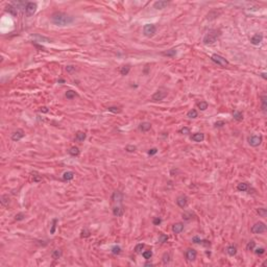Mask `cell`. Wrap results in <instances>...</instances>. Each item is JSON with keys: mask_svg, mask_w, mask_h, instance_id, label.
I'll list each match as a JSON object with an SVG mask.
<instances>
[{"mask_svg": "<svg viewBox=\"0 0 267 267\" xmlns=\"http://www.w3.org/2000/svg\"><path fill=\"white\" fill-rule=\"evenodd\" d=\"M51 22L56 26H67L74 22V17L63 12H55L51 15Z\"/></svg>", "mask_w": 267, "mask_h": 267, "instance_id": "1", "label": "cell"}, {"mask_svg": "<svg viewBox=\"0 0 267 267\" xmlns=\"http://www.w3.org/2000/svg\"><path fill=\"white\" fill-rule=\"evenodd\" d=\"M219 36H220V34H219L218 30H215V29L210 30V31L205 36L203 42H204V44H206V45H212V44H214V43L217 41V39L219 38Z\"/></svg>", "mask_w": 267, "mask_h": 267, "instance_id": "2", "label": "cell"}, {"mask_svg": "<svg viewBox=\"0 0 267 267\" xmlns=\"http://www.w3.org/2000/svg\"><path fill=\"white\" fill-rule=\"evenodd\" d=\"M211 59H212L215 64H217V65H219V66H221V67H226V66L229 65V61H228L225 57H223V56H221V55H219V54H216V53L211 56Z\"/></svg>", "mask_w": 267, "mask_h": 267, "instance_id": "3", "label": "cell"}, {"mask_svg": "<svg viewBox=\"0 0 267 267\" xmlns=\"http://www.w3.org/2000/svg\"><path fill=\"white\" fill-rule=\"evenodd\" d=\"M157 32V27L153 24H146L143 27V34L147 37V38H151L156 35Z\"/></svg>", "mask_w": 267, "mask_h": 267, "instance_id": "4", "label": "cell"}, {"mask_svg": "<svg viewBox=\"0 0 267 267\" xmlns=\"http://www.w3.org/2000/svg\"><path fill=\"white\" fill-rule=\"evenodd\" d=\"M250 231H251L252 234H262V233L266 232V224H265L264 222L259 221V222L255 223V224L251 226V230H250Z\"/></svg>", "mask_w": 267, "mask_h": 267, "instance_id": "5", "label": "cell"}, {"mask_svg": "<svg viewBox=\"0 0 267 267\" xmlns=\"http://www.w3.org/2000/svg\"><path fill=\"white\" fill-rule=\"evenodd\" d=\"M248 144L252 147H257L259 146L261 143H262V137L261 136H257V135H252V136H249L248 139Z\"/></svg>", "mask_w": 267, "mask_h": 267, "instance_id": "6", "label": "cell"}, {"mask_svg": "<svg viewBox=\"0 0 267 267\" xmlns=\"http://www.w3.org/2000/svg\"><path fill=\"white\" fill-rule=\"evenodd\" d=\"M37 9H38V5L36 2H27L25 5V13L28 17H30L36 13Z\"/></svg>", "mask_w": 267, "mask_h": 267, "instance_id": "7", "label": "cell"}, {"mask_svg": "<svg viewBox=\"0 0 267 267\" xmlns=\"http://www.w3.org/2000/svg\"><path fill=\"white\" fill-rule=\"evenodd\" d=\"M166 96H167V92H166V91H157V92L151 96V100H153V101H161V100H163Z\"/></svg>", "mask_w": 267, "mask_h": 267, "instance_id": "8", "label": "cell"}, {"mask_svg": "<svg viewBox=\"0 0 267 267\" xmlns=\"http://www.w3.org/2000/svg\"><path fill=\"white\" fill-rule=\"evenodd\" d=\"M24 131H23V129H17L16 131H14L13 134H12V140L13 141H15V142H17V141H19V140H21L23 137H24Z\"/></svg>", "mask_w": 267, "mask_h": 267, "instance_id": "9", "label": "cell"}, {"mask_svg": "<svg viewBox=\"0 0 267 267\" xmlns=\"http://www.w3.org/2000/svg\"><path fill=\"white\" fill-rule=\"evenodd\" d=\"M176 204L179 208H185L188 204V197L186 195H181L176 198Z\"/></svg>", "mask_w": 267, "mask_h": 267, "instance_id": "10", "label": "cell"}, {"mask_svg": "<svg viewBox=\"0 0 267 267\" xmlns=\"http://www.w3.org/2000/svg\"><path fill=\"white\" fill-rule=\"evenodd\" d=\"M196 256H197V252H196L195 249H193V248L187 249V251H186V258H187L188 261H194V260L196 259Z\"/></svg>", "mask_w": 267, "mask_h": 267, "instance_id": "11", "label": "cell"}, {"mask_svg": "<svg viewBox=\"0 0 267 267\" xmlns=\"http://www.w3.org/2000/svg\"><path fill=\"white\" fill-rule=\"evenodd\" d=\"M112 200L115 203H122L123 200V194L120 191H115L112 194Z\"/></svg>", "mask_w": 267, "mask_h": 267, "instance_id": "12", "label": "cell"}, {"mask_svg": "<svg viewBox=\"0 0 267 267\" xmlns=\"http://www.w3.org/2000/svg\"><path fill=\"white\" fill-rule=\"evenodd\" d=\"M263 41V36L261 34H256L250 38V43L252 45H259Z\"/></svg>", "mask_w": 267, "mask_h": 267, "instance_id": "13", "label": "cell"}, {"mask_svg": "<svg viewBox=\"0 0 267 267\" xmlns=\"http://www.w3.org/2000/svg\"><path fill=\"white\" fill-rule=\"evenodd\" d=\"M168 5V1H165V0H159V1H156L153 3V8L156 10H163Z\"/></svg>", "mask_w": 267, "mask_h": 267, "instance_id": "14", "label": "cell"}, {"mask_svg": "<svg viewBox=\"0 0 267 267\" xmlns=\"http://www.w3.org/2000/svg\"><path fill=\"white\" fill-rule=\"evenodd\" d=\"M191 140L194 142H203L205 140V135L203 132H196L191 137Z\"/></svg>", "mask_w": 267, "mask_h": 267, "instance_id": "15", "label": "cell"}, {"mask_svg": "<svg viewBox=\"0 0 267 267\" xmlns=\"http://www.w3.org/2000/svg\"><path fill=\"white\" fill-rule=\"evenodd\" d=\"M183 230H184V224L182 222H177L172 225V232L174 234H179L183 232Z\"/></svg>", "mask_w": 267, "mask_h": 267, "instance_id": "16", "label": "cell"}, {"mask_svg": "<svg viewBox=\"0 0 267 267\" xmlns=\"http://www.w3.org/2000/svg\"><path fill=\"white\" fill-rule=\"evenodd\" d=\"M261 109H262V112L264 114H266V112H267V96L265 94L261 97Z\"/></svg>", "mask_w": 267, "mask_h": 267, "instance_id": "17", "label": "cell"}, {"mask_svg": "<svg viewBox=\"0 0 267 267\" xmlns=\"http://www.w3.org/2000/svg\"><path fill=\"white\" fill-rule=\"evenodd\" d=\"M150 128H151V124H150L149 122H142V123L139 125V129H140L141 131H143V132L148 131Z\"/></svg>", "mask_w": 267, "mask_h": 267, "instance_id": "18", "label": "cell"}, {"mask_svg": "<svg viewBox=\"0 0 267 267\" xmlns=\"http://www.w3.org/2000/svg\"><path fill=\"white\" fill-rule=\"evenodd\" d=\"M74 172H72V171H66V172H64V174H63V179L64 181H71V179H73L74 178Z\"/></svg>", "mask_w": 267, "mask_h": 267, "instance_id": "19", "label": "cell"}, {"mask_svg": "<svg viewBox=\"0 0 267 267\" xmlns=\"http://www.w3.org/2000/svg\"><path fill=\"white\" fill-rule=\"evenodd\" d=\"M123 213H124V210H123L121 207H115V208L113 209V214H114V216H116V217H121V216L123 215Z\"/></svg>", "mask_w": 267, "mask_h": 267, "instance_id": "20", "label": "cell"}, {"mask_svg": "<svg viewBox=\"0 0 267 267\" xmlns=\"http://www.w3.org/2000/svg\"><path fill=\"white\" fill-rule=\"evenodd\" d=\"M86 137H87V135H86L84 131H78V132L76 134V136H75V140H76L77 142H84L85 139H86Z\"/></svg>", "mask_w": 267, "mask_h": 267, "instance_id": "21", "label": "cell"}, {"mask_svg": "<svg viewBox=\"0 0 267 267\" xmlns=\"http://www.w3.org/2000/svg\"><path fill=\"white\" fill-rule=\"evenodd\" d=\"M32 38H34V39H37V42H46V43H50V42H51L50 39H48V38H46V37H42V36H40V35H34Z\"/></svg>", "mask_w": 267, "mask_h": 267, "instance_id": "22", "label": "cell"}, {"mask_svg": "<svg viewBox=\"0 0 267 267\" xmlns=\"http://www.w3.org/2000/svg\"><path fill=\"white\" fill-rule=\"evenodd\" d=\"M130 70V65H125L120 68V74L121 75H127Z\"/></svg>", "mask_w": 267, "mask_h": 267, "instance_id": "23", "label": "cell"}, {"mask_svg": "<svg viewBox=\"0 0 267 267\" xmlns=\"http://www.w3.org/2000/svg\"><path fill=\"white\" fill-rule=\"evenodd\" d=\"M237 190L240 192H244L246 190H248V184L247 183H240L237 185Z\"/></svg>", "mask_w": 267, "mask_h": 267, "instance_id": "24", "label": "cell"}, {"mask_svg": "<svg viewBox=\"0 0 267 267\" xmlns=\"http://www.w3.org/2000/svg\"><path fill=\"white\" fill-rule=\"evenodd\" d=\"M226 252H228L230 256H235V255L237 253V247L234 246V245H230V246H228V248H226Z\"/></svg>", "mask_w": 267, "mask_h": 267, "instance_id": "25", "label": "cell"}, {"mask_svg": "<svg viewBox=\"0 0 267 267\" xmlns=\"http://www.w3.org/2000/svg\"><path fill=\"white\" fill-rule=\"evenodd\" d=\"M65 96H66V98H67V99H73L74 97H76V96H77V93H76V92H74V91H72V90H69V91H67V92H66Z\"/></svg>", "mask_w": 267, "mask_h": 267, "instance_id": "26", "label": "cell"}, {"mask_svg": "<svg viewBox=\"0 0 267 267\" xmlns=\"http://www.w3.org/2000/svg\"><path fill=\"white\" fill-rule=\"evenodd\" d=\"M233 117H234V119L237 120V121H242V120H243V114H242L241 112H239V111H235V112L233 113Z\"/></svg>", "mask_w": 267, "mask_h": 267, "instance_id": "27", "label": "cell"}, {"mask_svg": "<svg viewBox=\"0 0 267 267\" xmlns=\"http://www.w3.org/2000/svg\"><path fill=\"white\" fill-rule=\"evenodd\" d=\"M69 153H70L72 157H77V156L79 155V149H78V147L72 146V147L69 149Z\"/></svg>", "mask_w": 267, "mask_h": 267, "instance_id": "28", "label": "cell"}, {"mask_svg": "<svg viewBox=\"0 0 267 267\" xmlns=\"http://www.w3.org/2000/svg\"><path fill=\"white\" fill-rule=\"evenodd\" d=\"M197 116H198L197 111H196V110H194V109L190 110V111L187 113V117H188V118H191V119H194V118H196Z\"/></svg>", "mask_w": 267, "mask_h": 267, "instance_id": "29", "label": "cell"}, {"mask_svg": "<svg viewBox=\"0 0 267 267\" xmlns=\"http://www.w3.org/2000/svg\"><path fill=\"white\" fill-rule=\"evenodd\" d=\"M51 256H52V258H53L54 260H57V259H59V258L62 257V250H61V249H54V250L52 251Z\"/></svg>", "mask_w": 267, "mask_h": 267, "instance_id": "30", "label": "cell"}, {"mask_svg": "<svg viewBox=\"0 0 267 267\" xmlns=\"http://www.w3.org/2000/svg\"><path fill=\"white\" fill-rule=\"evenodd\" d=\"M197 106L200 111H206L208 109V102L207 101H200V102H198Z\"/></svg>", "mask_w": 267, "mask_h": 267, "instance_id": "31", "label": "cell"}, {"mask_svg": "<svg viewBox=\"0 0 267 267\" xmlns=\"http://www.w3.org/2000/svg\"><path fill=\"white\" fill-rule=\"evenodd\" d=\"M9 203H10V197H9V195H8V194L2 195V196H1V204L6 207V206L9 205Z\"/></svg>", "mask_w": 267, "mask_h": 267, "instance_id": "32", "label": "cell"}, {"mask_svg": "<svg viewBox=\"0 0 267 267\" xmlns=\"http://www.w3.org/2000/svg\"><path fill=\"white\" fill-rule=\"evenodd\" d=\"M162 54L165 56H174L176 54V49H169L165 52H162Z\"/></svg>", "mask_w": 267, "mask_h": 267, "instance_id": "33", "label": "cell"}, {"mask_svg": "<svg viewBox=\"0 0 267 267\" xmlns=\"http://www.w3.org/2000/svg\"><path fill=\"white\" fill-rule=\"evenodd\" d=\"M6 12L10 13V14H12L13 16H16V15H17V9L14 8V6H12V5H8V6H6Z\"/></svg>", "mask_w": 267, "mask_h": 267, "instance_id": "34", "label": "cell"}, {"mask_svg": "<svg viewBox=\"0 0 267 267\" xmlns=\"http://www.w3.org/2000/svg\"><path fill=\"white\" fill-rule=\"evenodd\" d=\"M255 247H256V242H255L253 240H250V241L247 243V245H246V249H247V250H249V251L253 250V249H255Z\"/></svg>", "mask_w": 267, "mask_h": 267, "instance_id": "35", "label": "cell"}, {"mask_svg": "<svg viewBox=\"0 0 267 267\" xmlns=\"http://www.w3.org/2000/svg\"><path fill=\"white\" fill-rule=\"evenodd\" d=\"M31 174H32V177H34V182H40V181H42V176L37 172V171H34V172H31Z\"/></svg>", "mask_w": 267, "mask_h": 267, "instance_id": "36", "label": "cell"}, {"mask_svg": "<svg viewBox=\"0 0 267 267\" xmlns=\"http://www.w3.org/2000/svg\"><path fill=\"white\" fill-rule=\"evenodd\" d=\"M257 212H258V214H259L261 217H266V216H267V210L264 209V208H259V209L257 210Z\"/></svg>", "mask_w": 267, "mask_h": 267, "instance_id": "37", "label": "cell"}, {"mask_svg": "<svg viewBox=\"0 0 267 267\" xmlns=\"http://www.w3.org/2000/svg\"><path fill=\"white\" fill-rule=\"evenodd\" d=\"M167 241H168V236L165 235V234H161L160 237H159V243L163 244V243H165V242H167Z\"/></svg>", "mask_w": 267, "mask_h": 267, "instance_id": "38", "label": "cell"}, {"mask_svg": "<svg viewBox=\"0 0 267 267\" xmlns=\"http://www.w3.org/2000/svg\"><path fill=\"white\" fill-rule=\"evenodd\" d=\"M142 256H143L144 259L149 260V259L152 257V251H151V250H145V251L142 252Z\"/></svg>", "mask_w": 267, "mask_h": 267, "instance_id": "39", "label": "cell"}, {"mask_svg": "<svg viewBox=\"0 0 267 267\" xmlns=\"http://www.w3.org/2000/svg\"><path fill=\"white\" fill-rule=\"evenodd\" d=\"M162 261H163L164 264H168L170 262V255L168 252H165L163 255V257H162Z\"/></svg>", "mask_w": 267, "mask_h": 267, "instance_id": "40", "label": "cell"}, {"mask_svg": "<svg viewBox=\"0 0 267 267\" xmlns=\"http://www.w3.org/2000/svg\"><path fill=\"white\" fill-rule=\"evenodd\" d=\"M106 110L108 111H110V112H113V113H121V109L120 108H118V106H108L106 108Z\"/></svg>", "mask_w": 267, "mask_h": 267, "instance_id": "41", "label": "cell"}, {"mask_svg": "<svg viewBox=\"0 0 267 267\" xmlns=\"http://www.w3.org/2000/svg\"><path fill=\"white\" fill-rule=\"evenodd\" d=\"M121 252V247L118 245H115L112 247V253L113 255H119Z\"/></svg>", "mask_w": 267, "mask_h": 267, "instance_id": "42", "label": "cell"}, {"mask_svg": "<svg viewBox=\"0 0 267 267\" xmlns=\"http://www.w3.org/2000/svg\"><path fill=\"white\" fill-rule=\"evenodd\" d=\"M56 222H57V219L54 218V219L52 220V224H51V229H50V234H54L55 228H56Z\"/></svg>", "mask_w": 267, "mask_h": 267, "instance_id": "43", "label": "cell"}, {"mask_svg": "<svg viewBox=\"0 0 267 267\" xmlns=\"http://www.w3.org/2000/svg\"><path fill=\"white\" fill-rule=\"evenodd\" d=\"M125 150H126L127 152H134V151L137 150V147H136L135 145H127V146L125 147Z\"/></svg>", "mask_w": 267, "mask_h": 267, "instance_id": "44", "label": "cell"}, {"mask_svg": "<svg viewBox=\"0 0 267 267\" xmlns=\"http://www.w3.org/2000/svg\"><path fill=\"white\" fill-rule=\"evenodd\" d=\"M144 246H145V245H144L143 243H139V244H137V245H136V247H135V251H136V252H138V253H139V252H141V251H142V249L144 248Z\"/></svg>", "mask_w": 267, "mask_h": 267, "instance_id": "45", "label": "cell"}, {"mask_svg": "<svg viewBox=\"0 0 267 267\" xmlns=\"http://www.w3.org/2000/svg\"><path fill=\"white\" fill-rule=\"evenodd\" d=\"M192 213H190V212H185V213H183V219H185V220H190L191 218H192Z\"/></svg>", "mask_w": 267, "mask_h": 267, "instance_id": "46", "label": "cell"}, {"mask_svg": "<svg viewBox=\"0 0 267 267\" xmlns=\"http://www.w3.org/2000/svg\"><path fill=\"white\" fill-rule=\"evenodd\" d=\"M90 235H91L90 231H89L88 229H84V230L82 231V235H81V236H82L83 238H87V237H89Z\"/></svg>", "mask_w": 267, "mask_h": 267, "instance_id": "47", "label": "cell"}, {"mask_svg": "<svg viewBox=\"0 0 267 267\" xmlns=\"http://www.w3.org/2000/svg\"><path fill=\"white\" fill-rule=\"evenodd\" d=\"M253 250H255L256 255H258V256H261V255L265 253V248H263V247H259V248H256Z\"/></svg>", "mask_w": 267, "mask_h": 267, "instance_id": "48", "label": "cell"}, {"mask_svg": "<svg viewBox=\"0 0 267 267\" xmlns=\"http://www.w3.org/2000/svg\"><path fill=\"white\" fill-rule=\"evenodd\" d=\"M24 217H25V214H24V213H18V214H16V216H15V220H17V221L23 220Z\"/></svg>", "mask_w": 267, "mask_h": 267, "instance_id": "49", "label": "cell"}, {"mask_svg": "<svg viewBox=\"0 0 267 267\" xmlns=\"http://www.w3.org/2000/svg\"><path fill=\"white\" fill-rule=\"evenodd\" d=\"M181 134H184V135H189L190 134V128L189 127H183L181 130H179Z\"/></svg>", "mask_w": 267, "mask_h": 267, "instance_id": "50", "label": "cell"}, {"mask_svg": "<svg viewBox=\"0 0 267 267\" xmlns=\"http://www.w3.org/2000/svg\"><path fill=\"white\" fill-rule=\"evenodd\" d=\"M192 242H194L196 244H200V243H202V239H200L198 236H195V237L192 238Z\"/></svg>", "mask_w": 267, "mask_h": 267, "instance_id": "51", "label": "cell"}, {"mask_svg": "<svg viewBox=\"0 0 267 267\" xmlns=\"http://www.w3.org/2000/svg\"><path fill=\"white\" fill-rule=\"evenodd\" d=\"M161 222H162V219H161L160 217H156V218L152 220V223H153L155 225H160Z\"/></svg>", "mask_w": 267, "mask_h": 267, "instance_id": "52", "label": "cell"}, {"mask_svg": "<svg viewBox=\"0 0 267 267\" xmlns=\"http://www.w3.org/2000/svg\"><path fill=\"white\" fill-rule=\"evenodd\" d=\"M223 125H225L224 121H217V122H215V127H222Z\"/></svg>", "mask_w": 267, "mask_h": 267, "instance_id": "53", "label": "cell"}, {"mask_svg": "<svg viewBox=\"0 0 267 267\" xmlns=\"http://www.w3.org/2000/svg\"><path fill=\"white\" fill-rule=\"evenodd\" d=\"M157 152H158V148H151V149L148 150V155L149 156H155Z\"/></svg>", "mask_w": 267, "mask_h": 267, "instance_id": "54", "label": "cell"}, {"mask_svg": "<svg viewBox=\"0 0 267 267\" xmlns=\"http://www.w3.org/2000/svg\"><path fill=\"white\" fill-rule=\"evenodd\" d=\"M48 111H49V110H48L47 106H41V108H40V112H41V113H48Z\"/></svg>", "mask_w": 267, "mask_h": 267, "instance_id": "55", "label": "cell"}, {"mask_svg": "<svg viewBox=\"0 0 267 267\" xmlns=\"http://www.w3.org/2000/svg\"><path fill=\"white\" fill-rule=\"evenodd\" d=\"M200 244H203V245H205V246H210V245H211L210 241H208V240H202V243H200Z\"/></svg>", "mask_w": 267, "mask_h": 267, "instance_id": "56", "label": "cell"}, {"mask_svg": "<svg viewBox=\"0 0 267 267\" xmlns=\"http://www.w3.org/2000/svg\"><path fill=\"white\" fill-rule=\"evenodd\" d=\"M66 70L68 71V72H71V71L75 70V67H73V66H68V67H66Z\"/></svg>", "mask_w": 267, "mask_h": 267, "instance_id": "57", "label": "cell"}, {"mask_svg": "<svg viewBox=\"0 0 267 267\" xmlns=\"http://www.w3.org/2000/svg\"><path fill=\"white\" fill-rule=\"evenodd\" d=\"M144 266H146V267H147V266H153V264L150 263V262H146V263L144 264Z\"/></svg>", "mask_w": 267, "mask_h": 267, "instance_id": "58", "label": "cell"}, {"mask_svg": "<svg viewBox=\"0 0 267 267\" xmlns=\"http://www.w3.org/2000/svg\"><path fill=\"white\" fill-rule=\"evenodd\" d=\"M261 75H262V77H263V78H265V79H266V74H265V73H262Z\"/></svg>", "mask_w": 267, "mask_h": 267, "instance_id": "59", "label": "cell"}]
</instances>
